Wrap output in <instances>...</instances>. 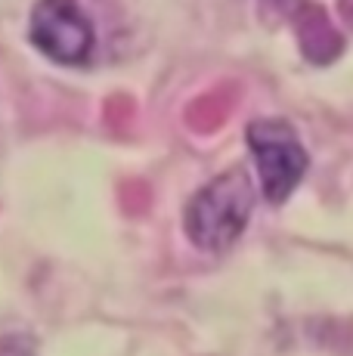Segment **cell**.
<instances>
[{
  "label": "cell",
  "mask_w": 353,
  "mask_h": 356,
  "mask_svg": "<svg viewBox=\"0 0 353 356\" xmlns=\"http://www.w3.org/2000/svg\"><path fill=\"white\" fill-rule=\"evenodd\" d=\"M251 204H254V189L242 168H233L205 186L192 198L186 211V229L199 248L205 251H223L239 238L245 229Z\"/></svg>",
  "instance_id": "cell-1"
},
{
  "label": "cell",
  "mask_w": 353,
  "mask_h": 356,
  "mask_svg": "<svg viewBox=\"0 0 353 356\" xmlns=\"http://www.w3.org/2000/svg\"><path fill=\"white\" fill-rule=\"evenodd\" d=\"M248 146L254 149L263 193L273 204H282L307 170V152L295 130L285 121H254L248 127Z\"/></svg>",
  "instance_id": "cell-2"
},
{
  "label": "cell",
  "mask_w": 353,
  "mask_h": 356,
  "mask_svg": "<svg viewBox=\"0 0 353 356\" xmlns=\"http://www.w3.org/2000/svg\"><path fill=\"white\" fill-rule=\"evenodd\" d=\"M31 40L56 63L78 65L93 50V29L74 0H40L31 16Z\"/></svg>",
  "instance_id": "cell-3"
},
{
  "label": "cell",
  "mask_w": 353,
  "mask_h": 356,
  "mask_svg": "<svg viewBox=\"0 0 353 356\" xmlns=\"http://www.w3.org/2000/svg\"><path fill=\"white\" fill-rule=\"evenodd\" d=\"M0 356H31V344L25 338H6L0 341Z\"/></svg>",
  "instance_id": "cell-4"
}]
</instances>
